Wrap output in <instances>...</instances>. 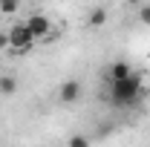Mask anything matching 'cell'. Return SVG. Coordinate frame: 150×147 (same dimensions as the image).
Returning <instances> with one entry per match:
<instances>
[{"label": "cell", "instance_id": "8992f818", "mask_svg": "<svg viewBox=\"0 0 150 147\" xmlns=\"http://www.w3.org/2000/svg\"><path fill=\"white\" fill-rule=\"evenodd\" d=\"M104 23H107V9H104V6L90 9V15H87V26H90V29H101Z\"/></svg>", "mask_w": 150, "mask_h": 147}, {"label": "cell", "instance_id": "6da1fadb", "mask_svg": "<svg viewBox=\"0 0 150 147\" xmlns=\"http://www.w3.org/2000/svg\"><path fill=\"white\" fill-rule=\"evenodd\" d=\"M110 98L112 104L118 107H130L142 98V75L133 72L127 78H118V81H110Z\"/></svg>", "mask_w": 150, "mask_h": 147}, {"label": "cell", "instance_id": "30bf717a", "mask_svg": "<svg viewBox=\"0 0 150 147\" xmlns=\"http://www.w3.org/2000/svg\"><path fill=\"white\" fill-rule=\"evenodd\" d=\"M69 144H72V147H87V144H90V139H87V136H72Z\"/></svg>", "mask_w": 150, "mask_h": 147}, {"label": "cell", "instance_id": "52a82bcc", "mask_svg": "<svg viewBox=\"0 0 150 147\" xmlns=\"http://www.w3.org/2000/svg\"><path fill=\"white\" fill-rule=\"evenodd\" d=\"M18 92V78L15 75H0V95H15Z\"/></svg>", "mask_w": 150, "mask_h": 147}, {"label": "cell", "instance_id": "ba28073f", "mask_svg": "<svg viewBox=\"0 0 150 147\" xmlns=\"http://www.w3.org/2000/svg\"><path fill=\"white\" fill-rule=\"evenodd\" d=\"M20 9V0H0V12L3 15H12V12H18Z\"/></svg>", "mask_w": 150, "mask_h": 147}, {"label": "cell", "instance_id": "9c48e42d", "mask_svg": "<svg viewBox=\"0 0 150 147\" xmlns=\"http://www.w3.org/2000/svg\"><path fill=\"white\" fill-rule=\"evenodd\" d=\"M139 20H142L144 26H150V3H142V6H139Z\"/></svg>", "mask_w": 150, "mask_h": 147}, {"label": "cell", "instance_id": "7a4b0ae2", "mask_svg": "<svg viewBox=\"0 0 150 147\" xmlns=\"http://www.w3.org/2000/svg\"><path fill=\"white\" fill-rule=\"evenodd\" d=\"M35 43L38 40L32 37V32H29L26 23H15L9 29V49H15V52H32Z\"/></svg>", "mask_w": 150, "mask_h": 147}, {"label": "cell", "instance_id": "8fae6325", "mask_svg": "<svg viewBox=\"0 0 150 147\" xmlns=\"http://www.w3.org/2000/svg\"><path fill=\"white\" fill-rule=\"evenodd\" d=\"M0 49H9V32L0 29Z\"/></svg>", "mask_w": 150, "mask_h": 147}, {"label": "cell", "instance_id": "3957f363", "mask_svg": "<svg viewBox=\"0 0 150 147\" xmlns=\"http://www.w3.org/2000/svg\"><path fill=\"white\" fill-rule=\"evenodd\" d=\"M23 23L29 26V32H32V37H35V40H46V37L52 35V20L46 18V15H40V12L29 15Z\"/></svg>", "mask_w": 150, "mask_h": 147}, {"label": "cell", "instance_id": "5b68a950", "mask_svg": "<svg viewBox=\"0 0 150 147\" xmlns=\"http://www.w3.org/2000/svg\"><path fill=\"white\" fill-rule=\"evenodd\" d=\"M136 69H133L127 61H115L110 69H107V81H118V78H127V75H133Z\"/></svg>", "mask_w": 150, "mask_h": 147}, {"label": "cell", "instance_id": "277c9868", "mask_svg": "<svg viewBox=\"0 0 150 147\" xmlns=\"http://www.w3.org/2000/svg\"><path fill=\"white\" fill-rule=\"evenodd\" d=\"M81 95H84V84L78 81V78H69V81H64L61 84V90H58V98H61V104H78L81 101Z\"/></svg>", "mask_w": 150, "mask_h": 147}, {"label": "cell", "instance_id": "7c38bea8", "mask_svg": "<svg viewBox=\"0 0 150 147\" xmlns=\"http://www.w3.org/2000/svg\"><path fill=\"white\" fill-rule=\"evenodd\" d=\"M127 3H130V6H142L144 0H127Z\"/></svg>", "mask_w": 150, "mask_h": 147}]
</instances>
